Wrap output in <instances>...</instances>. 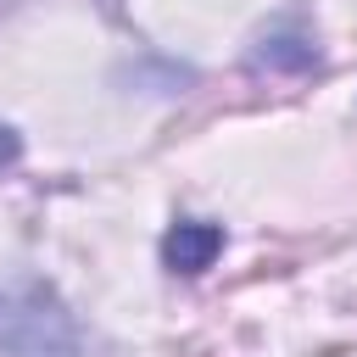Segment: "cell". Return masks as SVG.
Masks as SVG:
<instances>
[{"label": "cell", "mask_w": 357, "mask_h": 357, "mask_svg": "<svg viewBox=\"0 0 357 357\" xmlns=\"http://www.w3.org/2000/svg\"><path fill=\"white\" fill-rule=\"evenodd\" d=\"M0 357H84V335L73 312L45 284L0 290Z\"/></svg>", "instance_id": "cell-1"}, {"label": "cell", "mask_w": 357, "mask_h": 357, "mask_svg": "<svg viewBox=\"0 0 357 357\" xmlns=\"http://www.w3.org/2000/svg\"><path fill=\"white\" fill-rule=\"evenodd\" d=\"M218 251H223V229L218 223H173L162 234V262L173 273H201V268H212Z\"/></svg>", "instance_id": "cell-2"}]
</instances>
